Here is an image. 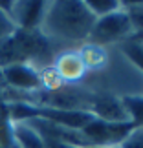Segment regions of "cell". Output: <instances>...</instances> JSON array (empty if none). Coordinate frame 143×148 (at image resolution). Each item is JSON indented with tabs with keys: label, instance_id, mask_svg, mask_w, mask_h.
<instances>
[{
	"label": "cell",
	"instance_id": "obj_1",
	"mask_svg": "<svg viewBox=\"0 0 143 148\" xmlns=\"http://www.w3.org/2000/svg\"><path fill=\"white\" fill-rule=\"evenodd\" d=\"M95 16L84 0H53L48 2L39 31L59 49L88 42Z\"/></svg>",
	"mask_w": 143,
	"mask_h": 148
},
{
	"label": "cell",
	"instance_id": "obj_2",
	"mask_svg": "<svg viewBox=\"0 0 143 148\" xmlns=\"http://www.w3.org/2000/svg\"><path fill=\"white\" fill-rule=\"evenodd\" d=\"M132 35H134V27L130 24L127 11L121 8L110 15L95 18V24L88 37V42L108 48V46H117V44L128 40Z\"/></svg>",
	"mask_w": 143,
	"mask_h": 148
},
{
	"label": "cell",
	"instance_id": "obj_3",
	"mask_svg": "<svg viewBox=\"0 0 143 148\" xmlns=\"http://www.w3.org/2000/svg\"><path fill=\"white\" fill-rule=\"evenodd\" d=\"M136 126L132 123H106L101 119H92L81 132L90 141L92 146H119L125 137Z\"/></svg>",
	"mask_w": 143,
	"mask_h": 148
},
{
	"label": "cell",
	"instance_id": "obj_4",
	"mask_svg": "<svg viewBox=\"0 0 143 148\" xmlns=\"http://www.w3.org/2000/svg\"><path fill=\"white\" fill-rule=\"evenodd\" d=\"M88 112L92 113L95 119L106 123H128V112L125 108L121 97L114 93H95L92 92V99H90Z\"/></svg>",
	"mask_w": 143,
	"mask_h": 148
},
{
	"label": "cell",
	"instance_id": "obj_5",
	"mask_svg": "<svg viewBox=\"0 0 143 148\" xmlns=\"http://www.w3.org/2000/svg\"><path fill=\"white\" fill-rule=\"evenodd\" d=\"M48 2L42 0H15L11 4L9 16L17 26V29H39L46 13Z\"/></svg>",
	"mask_w": 143,
	"mask_h": 148
},
{
	"label": "cell",
	"instance_id": "obj_6",
	"mask_svg": "<svg viewBox=\"0 0 143 148\" xmlns=\"http://www.w3.org/2000/svg\"><path fill=\"white\" fill-rule=\"evenodd\" d=\"M53 70L59 73L64 84H79L84 77L88 75L86 68L83 64V59L79 55L77 48L61 49L53 59Z\"/></svg>",
	"mask_w": 143,
	"mask_h": 148
},
{
	"label": "cell",
	"instance_id": "obj_7",
	"mask_svg": "<svg viewBox=\"0 0 143 148\" xmlns=\"http://www.w3.org/2000/svg\"><path fill=\"white\" fill-rule=\"evenodd\" d=\"M2 81L8 88L15 92L30 93L41 90V81H39V71L30 64H13L4 70H0Z\"/></svg>",
	"mask_w": 143,
	"mask_h": 148
},
{
	"label": "cell",
	"instance_id": "obj_8",
	"mask_svg": "<svg viewBox=\"0 0 143 148\" xmlns=\"http://www.w3.org/2000/svg\"><path fill=\"white\" fill-rule=\"evenodd\" d=\"M77 49H79V55H81L83 64H84L88 73H101L110 64V51L105 46L84 42Z\"/></svg>",
	"mask_w": 143,
	"mask_h": 148
},
{
	"label": "cell",
	"instance_id": "obj_9",
	"mask_svg": "<svg viewBox=\"0 0 143 148\" xmlns=\"http://www.w3.org/2000/svg\"><path fill=\"white\" fill-rule=\"evenodd\" d=\"M11 124H13V141L19 148H44V139L41 137V134L26 121Z\"/></svg>",
	"mask_w": 143,
	"mask_h": 148
},
{
	"label": "cell",
	"instance_id": "obj_10",
	"mask_svg": "<svg viewBox=\"0 0 143 148\" xmlns=\"http://www.w3.org/2000/svg\"><path fill=\"white\" fill-rule=\"evenodd\" d=\"M117 46H119V49H121L125 59L143 73V46L141 44L138 40H134V38H128V40L117 44Z\"/></svg>",
	"mask_w": 143,
	"mask_h": 148
},
{
	"label": "cell",
	"instance_id": "obj_11",
	"mask_svg": "<svg viewBox=\"0 0 143 148\" xmlns=\"http://www.w3.org/2000/svg\"><path fill=\"white\" fill-rule=\"evenodd\" d=\"M121 101L128 112L130 123L136 128H143V95H125Z\"/></svg>",
	"mask_w": 143,
	"mask_h": 148
},
{
	"label": "cell",
	"instance_id": "obj_12",
	"mask_svg": "<svg viewBox=\"0 0 143 148\" xmlns=\"http://www.w3.org/2000/svg\"><path fill=\"white\" fill-rule=\"evenodd\" d=\"M84 2H86L88 9L94 13L95 18L105 16V15H110V13H114V11L123 8L121 0H84Z\"/></svg>",
	"mask_w": 143,
	"mask_h": 148
},
{
	"label": "cell",
	"instance_id": "obj_13",
	"mask_svg": "<svg viewBox=\"0 0 143 148\" xmlns=\"http://www.w3.org/2000/svg\"><path fill=\"white\" fill-rule=\"evenodd\" d=\"M39 81H41V90H46V92H53V90H59V88L64 86L62 79L53 70V66L39 70Z\"/></svg>",
	"mask_w": 143,
	"mask_h": 148
},
{
	"label": "cell",
	"instance_id": "obj_14",
	"mask_svg": "<svg viewBox=\"0 0 143 148\" xmlns=\"http://www.w3.org/2000/svg\"><path fill=\"white\" fill-rule=\"evenodd\" d=\"M123 9L127 11L134 33H143V2H123Z\"/></svg>",
	"mask_w": 143,
	"mask_h": 148
},
{
	"label": "cell",
	"instance_id": "obj_15",
	"mask_svg": "<svg viewBox=\"0 0 143 148\" xmlns=\"http://www.w3.org/2000/svg\"><path fill=\"white\" fill-rule=\"evenodd\" d=\"M13 145V124H11V119L6 110V113L0 115V148H11Z\"/></svg>",
	"mask_w": 143,
	"mask_h": 148
},
{
	"label": "cell",
	"instance_id": "obj_16",
	"mask_svg": "<svg viewBox=\"0 0 143 148\" xmlns=\"http://www.w3.org/2000/svg\"><path fill=\"white\" fill-rule=\"evenodd\" d=\"M119 148H143V128H134L119 145Z\"/></svg>",
	"mask_w": 143,
	"mask_h": 148
},
{
	"label": "cell",
	"instance_id": "obj_17",
	"mask_svg": "<svg viewBox=\"0 0 143 148\" xmlns=\"http://www.w3.org/2000/svg\"><path fill=\"white\" fill-rule=\"evenodd\" d=\"M15 29H17V26L13 24L11 16L6 13V11L0 9V38L9 37L11 33H15Z\"/></svg>",
	"mask_w": 143,
	"mask_h": 148
},
{
	"label": "cell",
	"instance_id": "obj_18",
	"mask_svg": "<svg viewBox=\"0 0 143 148\" xmlns=\"http://www.w3.org/2000/svg\"><path fill=\"white\" fill-rule=\"evenodd\" d=\"M44 148H81L75 145H68L62 141H53V139H44Z\"/></svg>",
	"mask_w": 143,
	"mask_h": 148
},
{
	"label": "cell",
	"instance_id": "obj_19",
	"mask_svg": "<svg viewBox=\"0 0 143 148\" xmlns=\"http://www.w3.org/2000/svg\"><path fill=\"white\" fill-rule=\"evenodd\" d=\"M90 148H119V146H90Z\"/></svg>",
	"mask_w": 143,
	"mask_h": 148
},
{
	"label": "cell",
	"instance_id": "obj_20",
	"mask_svg": "<svg viewBox=\"0 0 143 148\" xmlns=\"http://www.w3.org/2000/svg\"><path fill=\"white\" fill-rule=\"evenodd\" d=\"M11 148H19V146H17V145H13V146H11Z\"/></svg>",
	"mask_w": 143,
	"mask_h": 148
}]
</instances>
